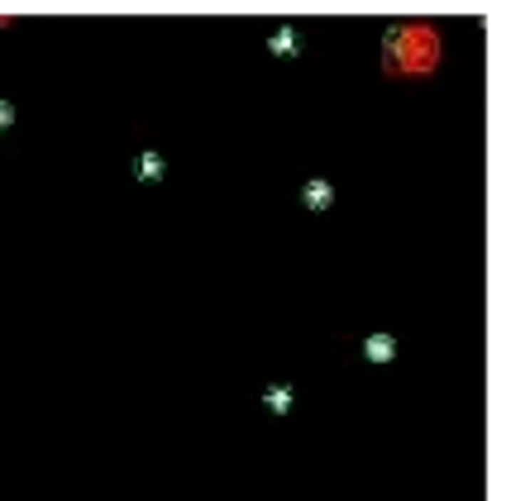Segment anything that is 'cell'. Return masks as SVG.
Here are the masks:
<instances>
[{
    "mask_svg": "<svg viewBox=\"0 0 506 501\" xmlns=\"http://www.w3.org/2000/svg\"><path fill=\"white\" fill-rule=\"evenodd\" d=\"M444 24L440 19H401L382 33L378 72L396 86H425L444 72Z\"/></svg>",
    "mask_w": 506,
    "mask_h": 501,
    "instance_id": "6da1fadb",
    "label": "cell"
}]
</instances>
